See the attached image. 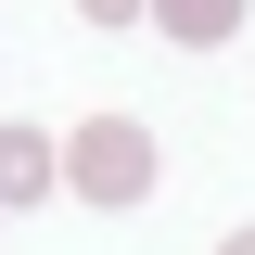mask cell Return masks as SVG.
I'll list each match as a JSON object with an SVG mask.
<instances>
[{
	"label": "cell",
	"mask_w": 255,
	"mask_h": 255,
	"mask_svg": "<svg viewBox=\"0 0 255 255\" xmlns=\"http://www.w3.org/2000/svg\"><path fill=\"white\" fill-rule=\"evenodd\" d=\"M77 13H90V26H128V13H140V0H77Z\"/></svg>",
	"instance_id": "277c9868"
},
{
	"label": "cell",
	"mask_w": 255,
	"mask_h": 255,
	"mask_svg": "<svg viewBox=\"0 0 255 255\" xmlns=\"http://www.w3.org/2000/svg\"><path fill=\"white\" fill-rule=\"evenodd\" d=\"M64 179L90 191V204H140V191H153V128L140 115H90L64 140Z\"/></svg>",
	"instance_id": "6da1fadb"
},
{
	"label": "cell",
	"mask_w": 255,
	"mask_h": 255,
	"mask_svg": "<svg viewBox=\"0 0 255 255\" xmlns=\"http://www.w3.org/2000/svg\"><path fill=\"white\" fill-rule=\"evenodd\" d=\"M217 255H255V230H230V243H217Z\"/></svg>",
	"instance_id": "5b68a950"
},
{
	"label": "cell",
	"mask_w": 255,
	"mask_h": 255,
	"mask_svg": "<svg viewBox=\"0 0 255 255\" xmlns=\"http://www.w3.org/2000/svg\"><path fill=\"white\" fill-rule=\"evenodd\" d=\"M153 26L179 38V51H217V38L243 26V0H153Z\"/></svg>",
	"instance_id": "3957f363"
},
{
	"label": "cell",
	"mask_w": 255,
	"mask_h": 255,
	"mask_svg": "<svg viewBox=\"0 0 255 255\" xmlns=\"http://www.w3.org/2000/svg\"><path fill=\"white\" fill-rule=\"evenodd\" d=\"M51 191V140L38 128H0V204H38Z\"/></svg>",
	"instance_id": "7a4b0ae2"
}]
</instances>
